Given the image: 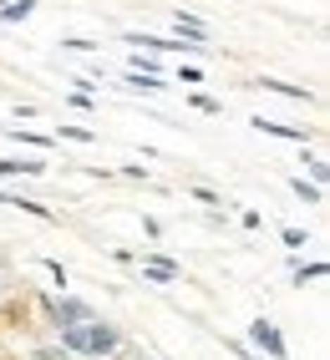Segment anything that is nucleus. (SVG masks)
<instances>
[{"instance_id": "f257e3e1", "label": "nucleus", "mask_w": 330, "mask_h": 360, "mask_svg": "<svg viewBox=\"0 0 330 360\" xmlns=\"http://www.w3.org/2000/svg\"><path fill=\"white\" fill-rule=\"evenodd\" d=\"M61 345H66V350H77V355H117L122 335H117L112 325H102V320H87V325L61 330Z\"/></svg>"}, {"instance_id": "f03ea898", "label": "nucleus", "mask_w": 330, "mask_h": 360, "mask_svg": "<svg viewBox=\"0 0 330 360\" xmlns=\"http://www.w3.org/2000/svg\"><path fill=\"white\" fill-rule=\"evenodd\" d=\"M46 315H51L61 330H72V325H87V320H97L91 315V304L87 300H72V295H61V300H46Z\"/></svg>"}, {"instance_id": "7ed1b4c3", "label": "nucleus", "mask_w": 330, "mask_h": 360, "mask_svg": "<svg viewBox=\"0 0 330 360\" xmlns=\"http://www.w3.org/2000/svg\"><path fill=\"white\" fill-rule=\"evenodd\" d=\"M249 340L265 350V355L285 360V340H279V325H274V320H254V325H249Z\"/></svg>"}, {"instance_id": "20e7f679", "label": "nucleus", "mask_w": 330, "mask_h": 360, "mask_svg": "<svg viewBox=\"0 0 330 360\" xmlns=\"http://www.w3.org/2000/svg\"><path fill=\"white\" fill-rule=\"evenodd\" d=\"M46 162L41 158H0V178H41Z\"/></svg>"}, {"instance_id": "39448f33", "label": "nucleus", "mask_w": 330, "mask_h": 360, "mask_svg": "<svg viewBox=\"0 0 330 360\" xmlns=\"http://www.w3.org/2000/svg\"><path fill=\"white\" fill-rule=\"evenodd\" d=\"M148 279H158V284L178 279V264H173L168 254H148Z\"/></svg>"}, {"instance_id": "423d86ee", "label": "nucleus", "mask_w": 330, "mask_h": 360, "mask_svg": "<svg viewBox=\"0 0 330 360\" xmlns=\"http://www.w3.org/2000/svg\"><path fill=\"white\" fill-rule=\"evenodd\" d=\"M254 127L265 132V137H285V142H305V132H295V127H285V122H269V117H254Z\"/></svg>"}, {"instance_id": "0eeeda50", "label": "nucleus", "mask_w": 330, "mask_h": 360, "mask_svg": "<svg viewBox=\"0 0 330 360\" xmlns=\"http://www.w3.org/2000/svg\"><path fill=\"white\" fill-rule=\"evenodd\" d=\"M269 91H279V97H290V102H315V91H305V86H290V82H279V77H265Z\"/></svg>"}, {"instance_id": "6e6552de", "label": "nucleus", "mask_w": 330, "mask_h": 360, "mask_svg": "<svg viewBox=\"0 0 330 360\" xmlns=\"http://www.w3.org/2000/svg\"><path fill=\"white\" fill-rule=\"evenodd\" d=\"M36 11V0H6V6H0V20H11V26H15V20H26Z\"/></svg>"}, {"instance_id": "1a4fd4ad", "label": "nucleus", "mask_w": 330, "mask_h": 360, "mask_svg": "<svg viewBox=\"0 0 330 360\" xmlns=\"http://www.w3.org/2000/svg\"><path fill=\"white\" fill-rule=\"evenodd\" d=\"M330 274V264H300L295 269V284H305V279H325Z\"/></svg>"}, {"instance_id": "9d476101", "label": "nucleus", "mask_w": 330, "mask_h": 360, "mask_svg": "<svg viewBox=\"0 0 330 360\" xmlns=\"http://www.w3.org/2000/svg\"><path fill=\"white\" fill-rule=\"evenodd\" d=\"M188 102H193L198 112H224V102H219V97H208V91H193Z\"/></svg>"}, {"instance_id": "9b49d317", "label": "nucleus", "mask_w": 330, "mask_h": 360, "mask_svg": "<svg viewBox=\"0 0 330 360\" xmlns=\"http://www.w3.org/2000/svg\"><path fill=\"white\" fill-rule=\"evenodd\" d=\"M15 142H26V148H51V137H41V132H15Z\"/></svg>"}, {"instance_id": "f8f14e48", "label": "nucleus", "mask_w": 330, "mask_h": 360, "mask_svg": "<svg viewBox=\"0 0 330 360\" xmlns=\"http://www.w3.org/2000/svg\"><path fill=\"white\" fill-rule=\"evenodd\" d=\"M295 193H300V198H305V203H320V188H315V183H305V178H300V183H295Z\"/></svg>"}, {"instance_id": "ddd939ff", "label": "nucleus", "mask_w": 330, "mask_h": 360, "mask_svg": "<svg viewBox=\"0 0 330 360\" xmlns=\"http://www.w3.org/2000/svg\"><path fill=\"white\" fill-rule=\"evenodd\" d=\"M61 137H66V142H97L87 127H61Z\"/></svg>"}, {"instance_id": "4468645a", "label": "nucleus", "mask_w": 330, "mask_h": 360, "mask_svg": "<svg viewBox=\"0 0 330 360\" xmlns=\"http://www.w3.org/2000/svg\"><path fill=\"white\" fill-rule=\"evenodd\" d=\"M325 173H330V167H325V158H310V178H315V188L325 183Z\"/></svg>"}, {"instance_id": "2eb2a0df", "label": "nucleus", "mask_w": 330, "mask_h": 360, "mask_svg": "<svg viewBox=\"0 0 330 360\" xmlns=\"http://www.w3.org/2000/svg\"><path fill=\"white\" fill-rule=\"evenodd\" d=\"M66 46L72 51H97V41H87V36H66Z\"/></svg>"}, {"instance_id": "dca6fc26", "label": "nucleus", "mask_w": 330, "mask_h": 360, "mask_svg": "<svg viewBox=\"0 0 330 360\" xmlns=\"http://www.w3.org/2000/svg\"><path fill=\"white\" fill-rule=\"evenodd\" d=\"M0 6H6V0H0Z\"/></svg>"}]
</instances>
